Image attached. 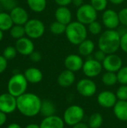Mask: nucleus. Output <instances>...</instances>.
<instances>
[{
  "instance_id": "1",
  "label": "nucleus",
  "mask_w": 127,
  "mask_h": 128,
  "mask_svg": "<svg viewBox=\"0 0 127 128\" xmlns=\"http://www.w3.org/2000/svg\"><path fill=\"white\" fill-rule=\"evenodd\" d=\"M17 110L26 117H34L40 112L41 99L35 94L25 93L16 98Z\"/></svg>"
},
{
  "instance_id": "2",
  "label": "nucleus",
  "mask_w": 127,
  "mask_h": 128,
  "mask_svg": "<svg viewBox=\"0 0 127 128\" xmlns=\"http://www.w3.org/2000/svg\"><path fill=\"white\" fill-rule=\"evenodd\" d=\"M120 33L115 29L104 31L98 39V47L106 54L115 53L121 48Z\"/></svg>"
},
{
  "instance_id": "3",
  "label": "nucleus",
  "mask_w": 127,
  "mask_h": 128,
  "mask_svg": "<svg viewBox=\"0 0 127 128\" xmlns=\"http://www.w3.org/2000/svg\"><path fill=\"white\" fill-rule=\"evenodd\" d=\"M88 32L85 25L79 21H72L67 26L65 35L71 44L78 46L87 39Z\"/></svg>"
},
{
  "instance_id": "4",
  "label": "nucleus",
  "mask_w": 127,
  "mask_h": 128,
  "mask_svg": "<svg viewBox=\"0 0 127 128\" xmlns=\"http://www.w3.org/2000/svg\"><path fill=\"white\" fill-rule=\"evenodd\" d=\"M28 87V81L24 74L17 73L13 74L7 82V92L15 98L25 94Z\"/></svg>"
},
{
  "instance_id": "5",
  "label": "nucleus",
  "mask_w": 127,
  "mask_h": 128,
  "mask_svg": "<svg viewBox=\"0 0 127 128\" xmlns=\"http://www.w3.org/2000/svg\"><path fill=\"white\" fill-rule=\"evenodd\" d=\"M84 117L85 110L79 105H71L68 106L63 114V120L65 124L70 127L82 122Z\"/></svg>"
},
{
  "instance_id": "6",
  "label": "nucleus",
  "mask_w": 127,
  "mask_h": 128,
  "mask_svg": "<svg viewBox=\"0 0 127 128\" xmlns=\"http://www.w3.org/2000/svg\"><path fill=\"white\" fill-rule=\"evenodd\" d=\"M76 16L77 21L85 26H88L92 22L97 20V11L91 4H84L78 8Z\"/></svg>"
},
{
  "instance_id": "7",
  "label": "nucleus",
  "mask_w": 127,
  "mask_h": 128,
  "mask_svg": "<svg viewBox=\"0 0 127 128\" xmlns=\"http://www.w3.org/2000/svg\"><path fill=\"white\" fill-rule=\"evenodd\" d=\"M25 35L31 39H38L45 33L44 23L37 19H31L24 25Z\"/></svg>"
},
{
  "instance_id": "8",
  "label": "nucleus",
  "mask_w": 127,
  "mask_h": 128,
  "mask_svg": "<svg viewBox=\"0 0 127 128\" xmlns=\"http://www.w3.org/2000/svg\"><path fill=\"white\" fill-rule=\"evenodd\" d=\"M78 93L85 98H91L95 95L97 91V86L94 81L91 78H84L80 80L76 84Z\"/></svg>"
},
{
  "instance_id": "9",
  "label": "nucleus",
  "mask_w": 127,
  "mask_h": 128,
  "mask_svg": "<svg viewBox=\"0 0 127 128\" xmlns=\"http://www.w3.org/2000/svg\"><path fill=\"white\" fill-rule=\"evenodd\" d=\"M103 68V64L93 58H88L84 62L82 70L86 77L91 79L98 76L102 73Z\"/></svg>"
},
{
  "instance_id": "10",
  "label": "nucleus",
  "mask_w": 127,
  "mask_h": 128,
  "mask_svg": "<svg viewBox=\"0 0 127 128\" xmlns=\"http://www.w3.org/2000/svg\"><path fill=\"white\" fill-rule=\"evenodd\" d=\"M16 109V98L9 93L0 95V111L5 114H10L13 112Z\"/></svg>"
},
{
  "instance_id": "11",
  "label": "nucleus",
  "mask_w": 127,
  "mask_h": 128,
  "mask_svg": "<svg viewBox=\"0 0 127 128\" xmlns=\"http://www.w3.org/2000/svg\"><path fill=\"white\" fill-rule=\"evenodd\" d=\"M103 67L106 71L117 73L123 67L122 58L117 54H109L103 62Z\"/></svg>"
},
{
  "instance_id": "12",
  "label": "nucleus",
  "mask_w": 127,
  "mask_h": 128,
  "mask_svg": "<svg viewBox=\"0 0 127 128\" xmlns=\"http://www.w3.org/2000/svg\"><path fill=\"white\" fill-rule=\"evenodd\" d=\"M102 21L108 29H115L121 24L118 13L113 9H106L103 11Z\"/></svg>"
},
{
  "instance_id": "13",
  "label": "nucleus",
  "mask_w": 127,
  "mask_h": 128,
  "mask_svg": "<svg viewBox=\"0 0 127 128\" xmlns=\"http://www.w3.org/2000/svg\"><path fill=\"white\" fill-rule=\"evenodd\" d=\"M116 94L111 91H103L97 95V103L103 108H113L118 102Z\"/></svg>"
},
{
  "instance_id": "14",
  "label": "nucleus",
  "mask_w": 127,
  "mask_h": 128,
  "mask_svg": "<svg viewBox=\"0 0 127 128\" xmlns=\"http://www.w3.org/2000/svg\"><path fill=\"white\" fill-rule=\"evenodd\" d=\"M84 62L80 55L70 54L64 58V64L66 69L75 73L82 69Z\"/></svg>"
},
{
  "instance_id": "15",
  "label": "nucleus",
  "mask_w": 127,
  "mask_h": 128,
  "mask_svg": "<svg viewBox=\"0 0 127 128\" xmlns=\"http://www.w3.org/2000/svg\"><path fill=\"white\" fill-rule=\"evenodd\" d=\"M15 47L17 52L22 56H30L34 51V44L31 39L28 37L16 40Z\"/></svg>"
},
{
  "instance_id": "16",
  "label": "nucleus",
  "mask_w": 127,
  "mask_h": 128,
  "mask_svg": "<svg viewBox=\"0 0 127 128\" xmlns=\"http://www.w3.org/2000/svg\"><path fill=\"white\" fill-rule=\"evenodd\" d=\"M10 15L14 25L24 26L29 20L28 12L19 6L13 7L10 12Z\"/></svg>"
},
{
  "instance_id": "17",
  "label": "nucleus",
  "mask_w": 127,
  "mask_h": 128,
  "mask_svg": "<svg viewBox=\"0 0 127 128\" xmlns=\"http://www.w3.org/2000/svg\"><path fill=\"white\" fill-rule=\"evenodd\" d=\"M76 81V76L74 72L65 69L60 73L57 78L58 84L63 88H68L71 86Z\"/></svg>"
},
{
  "instance_id": "18",
  "label": "nucleus",
  "mask_w": 127,
  "mask_h": 128,
  "mask_svg": "<svg viewBox=\"0 0 127 128\" xmlns=\"http://www.w3.org/2000/svg\"><path fill=\"white\" fill-rule=\"evenodd\" d=\"M64 122L63 118L58 116L45 117L40 124V128H64Z\"/></svg>"
},
{
  "instance_id": "19",
  "label": "nucleus",
  "mask_w": 127,
  "mask_h": 128,
  "mask_svg": "<svg viewBox=\"0 0 127 128\" xmlns=\"http://www.w3.org/2000/svg\"><path fill=\"white\" fill-rule=\"evenodd\" d=\"M55 20L66 26L72 22V13L67 7L59 6L55 12Z\"/></svg>"
},
{
  "instance_id": "20",
  "label": "nucleus",
  "mask_w": 127,
  "mask_h": 128,
  "mask_svg": "<svg viewBox=\"0 0 127 128\" xmlns=\"http://www.w3.org/2000/svg\"><path fill=\"white\" fill-rule=\"evenodd\" d=\"M24 76L28 82L37 84L42 81L43 75L41 70L37 68H28L25 70Z\"/></svg>"
},
{
  "instance_id": "21",
  "label": "nucleus",
  "mask_w": 127,
  "mask_h": 128,
  "mask_svg": "<svg viewBox=\"0 0 127 128\" xmlns=\"http://www.w3.org/2000/svg\"><path fill=\"white\" fill-rule=\"evenodd\" d=\"M113 111L118 120L127 122V100H118L113 107Z\"/></svg>"
},
{
  "instance_id": "22",
  "label": "nucleus",
  "mask_w": 127,
  "mask_h": 128,
  "mask_svg": "<svg viewBox=\"0 0 127 128\" xmlns=\"http://www.w3.org/2000/svg\"><path fill=\"white\" fill-rule=\"evenodd\" d=\"M95 49V44L93 40L86 39L78 45V52L81 56L88 57L91 56Z\"/></svg>"
},
{
  "instance_id": "23",
  "label": "nucleus",
  "mask_w": 127,
  "mask_h": 128,
  "mask_svg": "<svg viewBox=\"0 0 127 128\" xmlns=\"http://www.w3.org/2000/svg\"><path fill=\"white\" fill-rule=\"evenodd\" d=\"M56 112V108L55 104L50 100L42 101V105L40 108V114L45 118L54 116Z\"/></svg>"
},
{
  "instance_id": "24",
  "label": "nucleus",
  "mask_w": 127,
  "mask_h": 128,
  "mask_svg": "<svg viewBox=\"0 0 127 128\" xmlns=\"http://www.w3.org/2000/svg\"><path fill=\"white\" fill-rule=\"evenodd\" d=\"M13 25L14 24L10 14L6 12H0V29L1 31H10Z\"/></svg>"
},
{
  "instance_id": "25",
  "label": "nucleus",
  "mask_w": 127,
  "mask_h": 128,
  "mask_svg": "<svg viewBox=\"0 0 127 128\" xmlns=\"http://www.w3.org/2000/svg\"><path fill=\"white\" fill-rule=\"evenodd\" d=\"M29 8L35 13L43 12L46 7V0H27Z\"/></svg>"
},
{
  "instance_id": "26",
  "label": "nucleus",
  "mask_w": 127,
  "mask_h": 128,
  "mask_svg": "<svg viewBox=\"0 0 127 128\" xmlns=\"http://www.w3.org/2000/svg\"><path fill=\"white\" fill-rule=\"evenodd\" d=\"M103 124V118L100 113L95 112L91 116L88 124L90 128H100Z\"/></svg>"
},
{
  "instance_id": "27",
  "label": "nucleus",
  "mask_w": 127,
  "mask_h": 128,
  "mask_svg": "<svg viewBox=\"0 0 127 128\" xmlns=\"http://www.w3.org/2000/svg\"><path fill=\"white\" fill-rule=\"evenodd\" d=\"M102 82L106 86H113L118 82V76L117 74L115 72H109L106 71L103 74L102 76Z\"/></svg>"
},
{
  "instance_id": "28",
  "label": "nucleus",
  "mask_w": 127,
  "mask_h": 128,
  "mask_svg": "<svg viewBox=\"0 0 127 128\" xmlns=\"http://www.w3.org/2000/svg\"><path fill=\"white\" fill-rule=\"evenodd\" d=\"M10 36L16 39H20L25 35V27L24 26L21 25H13L12 28L10 29Z\"/></svg>"
},
{
  "instance_id": "29",
  "label": "nucleus",
  "mask_w": 127,
  "mask_h": 128,
  "mask_svg": "<svg viewBox=\"0 0 127 128\" xmlns=\"http://www.w3.org/2000/svg\"><path fill=\"white\" fill-rule=\"evenodd\" d=\"M66 28H67L66 25H64L60 22H58L56 20L52 22L49 26L51 33L55 35H60L62 34H65Z\"/></svg>"
},
{
  "instance_id": "30",
  "label": "nucleus",
  "mask_w": 127,
  "mask_h": 128,
  "mask_svg": "<svg viewBox=\"0 0 127 128\" xmlns=\"http://www.w3.org/2000/svg\"><path fill=\"white\" fill-rule=\"evenodd\" d=\"M88 31L93 35H98L100 33H102L103 31L102 24L99 21L95 20L88 26Z\"/></svg>"
},
{
  "instance_id": "31",
  "label": "nucleus",
  "mask_w": 127,
  "mask_h": 128,
  "mask_svg": "<svg viewBox=\"0 0 127 128\" xmlns=\"http://www.w3.org/2000/svg\"><path fill=\"white\" fill-rule=\"evenodd\" d=\"M109 0H91V4L98 11H104L106 10Z\"/></svg>"
},
{
  "instance_id": "32",
  "label": "nucleus",
  "mask_w": 127,
  "mask_h": 128,
  "mask_svg": "<svg viewBox=\"0 0 127 128\" xmlns=\"http://www.w3.org/2000/svg\"><path fill=\"white\" fill-rule=\"evenodd\" d=\"M16 53H17V51H16L15 46H8L4 50L2 56L7 60H12L16 56Z\"/></svg>"
},
{
  "instance_id": "33",
  "label": "nucleus",
  "mask_w": 127,
  "mask_h": 128,
  "mask_svg": "<svg viewBox=\"0 0 127 128\" xmlns=\"http://www.w3.org/2000/svg\"><path fill=\"white\" fill-rule=\"evenodd\" d=\"M118 82L121 85H127V66L122 67L118 72Z\"/></svg>"
},
{
  "instance_id": "34",
  "label": "nucleus",
  "mask_w": 127,
  "mask_h": 128,
  "mask_svg": "<svg viewBox=\"0 0 127 128\" xmlns=\"http://www.w3.org/2000/svg\"><path fill=\"white\" fill-rule=\"evenodd\" d=\"M115 94L118 100H127V85H121Z\"/></svg>"
},
{
  "instance_id": "35",
  "label": "nucleus",
  "mask_w": 127,
  "mask_h": 128,
  "mask_svg": "<svg viewBox=\"0 0 127 128\" xmlns=\"http://www.w3.org/2000/svg\"><path fill=\"white\" fill-rule=\"evenodd\" d=\"M118 15H119L121 24L127 26V8L121 9L118 12Z\"/></svg>"
},
{
  "instance_id": "36",
  "label": "nucleus",
  "mask_w": 127,
  "mask_h": 128,
  "mask_svg": "<svg viewBox=\"0 0 127 128\" xmlns=\"http://www.w3.org/2000/svg\"><path fill=\"white\" fill-rule=\"evenodd\" d=\"M106 56H107V54H106L103 51H102V50H100L99 49V50L96 51V52L94 53V58L96 59L97 61H98V62L103 63V62L104 59L106 58Z\"/></svg>"
},
{
  "instance_id": "37",
  "label": "nucleus",
  "mask_w": 127,
  "mask_h": 128,
  "mask_svg": "<svg viewBox=\"0 0 127 128\" xmlns=\"http://www.w3.org/2000/svg\"><path fill=\"white\" fill-rule=\"evenodd\" d=\"M121 49L127 53V32L121 37Z\"/></svg>"
},
{
  "instance_id": "38",
  "label": "nucleus",
  "mask_w": 127,
  "mask_h": 128,
  "mask_svg": "<svg viewBox=\"0 0 127 128\" xmlns=\"http://www.w3.org/2000/svg\"><path fill=\"white\" fill-rule=\"evenodd\" d=\"M30 59L33 62H39L41 59H42V55L40 52L37 51H34L30 56Z\"/></svg>"
},
{
  "instance_id": "39",
  "label": "nucleus",
  "mask_w": 127,
  "mask_h": 128,
  "mask_svg": "<svg viewBox=\"0 0 127 128\" xmlns=\"http://www.w3.org/2000/svg\"><path fill=\"white\" fill-rule=\"evenodd\" d=\"M7 60L3 56L0 55V74H2L7 68Z\"/></svg>"
},
{
  "instance_id": "40",
  "label": "nucleus",
  "mask_w": 127,
  "mask_h": 128,
  "mask_svg": "<svg viewBox=\"0 0 127 128\" xmlns=\"http://www.w3.org/2000/svg\"><path fill=\"white\" fill-rule=\"evenodd\" d=\"M73 0H55V3L58 6H63V7H67L69 4L72 3Z\"/></svg>"
},
{
  "instance_id": "41",
  "label": "nucleus",
  "mask_w": 127,
  "mask_h": 128,
  "mask_svg": "<svg viewBox=\"0 0 127 128\" xmlns=\"http://www.w3.org/2000/svg\"><path fill=\"white\" fill-rule=\"evenodd\" d=\"M7 121V116L6 114L2 112L1 111H0V127L2 126L3 124H4V123Z\"/></svg>"
},
{
  "instance_id": "42",
  "label": "nucleus",
  "mask_w": 127,
  "mask_h": 128,
  "mask_svg": "<svg viewBox=\"0 0 127 128\" xmlns=\"http://www.w3.org/2000/svg\"><path fill=\"white\" fill-rule=\"evenodd\" d=\"M72 128H90L88 124H86V123H85V122H79V123H78V124H75V125H74V126H73Z\"/></svg>"
},
{
  "instance_id": "43",
  "label": "nucleus",
  "mask_w": 127,
  "mask_h": 128,
  "mask_svg": "<svg viewBox=\"0 0 127 128\" xmlns=\"http://www.w3.org/2000/svg\"><path fill=\"white\" fill-rule=\"evenodd\" d=\"M72 3L74 4V6H76L77 8H79L80 6H82V4H85L83 0H73Z\"/></svg>"
},
{
  "instance_id": "44",
  "label": "nucleus",
  "mask_w": 127,
  "mask_h": 128,
  "mask_svg": "<svg viewBox=\"0 0 127 128\" xmlns=\"http://www.w3.org/2000/svg\"><path fill=\"white\" fill-rule=\"evenodd\" d=\"M113 4H121L125 2V0H109Z\"/></svg>"
},
{
  "instance_id": "45",
  "label": "nucleus",
  "mask_w": 127,
  "mask_h": 128,
  "mask_svg": "<svg viewBox=\"0 0 127 128\" xmlns=\"http://www.w3.org/2000/svg\"><path fill=\"white\" fill-rule=\"evenodd\" d=\"M7 128H21V126H20L19 124H18L12 123V124H9Z\"/></svg>"
},
{
  "instance_id": "46",
  "label": "nucleus",
  "mask_w": 127,
  "mask_h": 128,
  "mask_svg": "<svg viewBox=\"0 0 127 128\" xmlns=\"http://www.w3.org/2000/svg\"><path fill=\"white\" fill-rule=\"evenodd\" d=\"M25 128H40V125L36 124H29L27 126H25Z\"/></svg>"
},
{
  "instance_id": "47",
  "label": "nucleus",
  "mask_w": 127,
  "mask_h": 128,
  "mask_svg": "<svg viewBox=\"0 0 127 128\" xmlns=\"http://www.w3.org/2000/svg\"><path fill=\"white\" fill-rule=\"evenodd\" d=\"M3 37H4V34H3V31H1L0 29V41L3 39Z\"/></svg>"
},
{
  "instance_id": "48",
  "label": "nucleus",
  "mask_w": 127,
  "mask_h": 128,
  "mask_svg": "<svg viewBox=\"0 0 127 128\" xmlns=\"http://www.w3.org/2000/svg\"><path fill=\"white\" fill-rule=\"evenodd\" d=\"M9 0H0V2H2V3H5V2H8Z\"/></svg>"
}]
</instances>
